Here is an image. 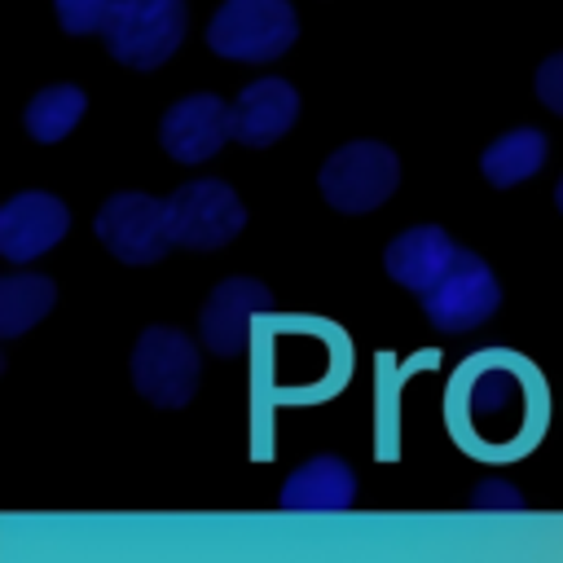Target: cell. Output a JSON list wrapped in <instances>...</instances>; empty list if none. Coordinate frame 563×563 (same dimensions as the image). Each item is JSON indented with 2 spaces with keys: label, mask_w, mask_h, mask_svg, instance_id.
Wrapping results in <instances>:
<instances>
[{
  "label": "cell",
  "mask_w": 563,
  "mask_h": 563,
  "mask_svg": "<svg viewBox=\"0 0 563 563\" xmlns=\"http://www.w3.org/2000/svg\"><path fill=\"white\" fill-rule=\"evenodd\" d=\"M66 229H70V211L62 198H53L44 189L13 194L0 207V255L13 264H26V260L53 251Z\"/></svg>",
  "instance_id": "obj_10"
},
{
  "label": "cell",
  "mask_w": 563,
  "mask_h": 563,
  "mask_svg": "<svg viewBox=\"0 0 563 563\" xmlns=\"http://www.w3.org/2000/svg\"><path fill=\"white\" fill-rule=\"evenodd\" d=\"M84 110H88L84 88H75V84H48V88H40V92L26 101L22 123H26V132H31L40 145H57V141L84 119Z\"/></svg>",
  "instance_id": "obj_16"
},
{
  "label": "cell",
  "mask_w": 563,
  "mask_h": 563,
  "mask_svg": "<svg viewBox=\"0 0 563 563\" xmlns=\"http://www.w3.org/2000/svg\"><path fill=\"white\" fill-rule=\"evenodd\" d=\"M299 35L290 0H224L207 22V48L229 62H273Z\"/></svg>",
  "instance_id": "obj_1"
},
{
  "label": "cell",
  "mask_w": 563,
  "mask_h": 563,
  "mask_svg": "<svg viewBox=\"0 0 563 563\" xmlns=\"http://www.w3.org/2000/svg\"><path fill=\"white\" fill-rule=\"evenodd\" d=\"M92 229L119 264H158L176 246L172 224H167V198L136 194V189L110 194L101 202Z\"/></svg>",
  "instance_id": "obj_6"
},
{
  "label": "cell",
  "mask_w": 563,
  "mask_h": 563,
  "mask_svg": "<svg viewBox=\"0 0 563 563\" xmlns=\"http://www.w3.org/2000/svg\"><path fill=\"white\" fill-rule=\"evenodd\" d=\"M198 374H202V356L185 330H176V325L141 330V339L132 347V387L150 405H158V409L189 405L198 391Z\"/></svg>",
  "instance_id": "obj_3"
},
{
  "label": "cell",
  "mask_w": 563,
  "mask_h": 563,
  "mask_svg": "<svg viewBox=\"0 0 563 563\" xmlns=\"http://www.w3.org/2000/svg\"><path fill=\"white\" fill-rule=\"evenodd\" d=\"M541 163H545V132H537V128H515V132L497 136V141L484 150L479 172H484V180H488L493 189H510V185L537 176Z\"/></svg>",
  "instance_id": "obj_14"
},
{
  "label": "cell",
  "mask_w": 563,
  "mask_h": 563,
  "mask_svg": "<svg viewBox=\"0 0 563 563\" xmlns=\"http://www.w3.org/2000/svg\"><path fill=\"white\" fill-rule=\"evenodd\" d=\"M299 119V92L286 79H255L238 92V101L229 106V123H233V141L264 150L273 141H282Z\"/></svg>",
  "instance_id": "obj_11"
},
{
  "label": "cell",
  "mask_w": 563,
  "mask_h": 563,
  "mask_svg": "<svg viewBox=\"0 0 563 563\" xmlns=\"http://www.w3.org/2000/svg\"><path fill=\"white\" fill-rule=\"evenodd\" d=\"M167 224L185 251H220L246 229V207L224 180H189L167 198Z\"/></svg>",
  "instance_id": "obj_7"
},
{
  "label": "cell",
  "mask_w": 563,
  "mask_h": 563,
  "mask_svg": "<svg viewBox=\"0 0 563 563\" xmlns=\"http://www.w3.org/2000/svg\"><path fill=\"white\" fill-rule=\"evenodd\" d=\"M57 299L53 277L44 273H13L0 282V339H18L31 325H40L48 317Z\"/></svg>",
  "instance_id": "obj_15"
},
{
  "label": "cell",
  "mask_w": 563,
  "mask_h": 563,
  "mask_svg": "<svg viewBox=\"0 0 563 563\" xmlns=\"http://www.w3.org/2000/svg\"><path fill=\"white\" fill-rule=\"evenodd\" d=\"M475 506H519V497H515L510 484H484L479 497H475Z\"/></svg>",
  "instance_id": "obj_19"
},
{
  "label": "cell",
  "mask_w": 563,
  "mask_h": 563,
  "mask_svg": "<svg viewBox=\"0 0 563 563\" xmlns=\"http://www.w3.org/2000/svg\"><path fill=\"white\" fill-rule=\"evenodd\" d=\"M282 506L286 510H347L356 506V475L343 457L317 453L286 475Z\"/></svg>",
  "instance_id": "obj_13"
},
{
  "label": "cell",
  "mask_w": 563,
  "mask_h": 563,
  "mask_svg": "<svg viewBox=\"0 0 563 563\" xmlns=\"http://www.w3.org/2000/svg\"><path fill=\"white\" fill-rule=\"evenodd\" d=\"M273 308V290L255 277H224L198 312V334L216 356H242L255 330V317Z\"/></svg>",
  "instance_id": "obj_8"
},
{
  "label": "cell",
  "mask_w": 563,
  "mask_h": 563,
  "mask_svg": "<svg viewBox=\"0 0 563 563\" xmlns=\"http://www.w3.org/2000/svg\"><path fill=\"white\" fill-rule=\"evenodd\" d=\"M554 202H559V211H563V176H559V185H554Z\"/></svg>",
  "instance_id": "obj_20"
},
{
  "label": "cell",
  "mask_w": 563,
  "mask_h": 563,
  "mask_svg": "<svg viewBox=\"0 0 563 563\" xmlns=\"http://www.w3.org/2000/svg\"><path fill=\"white\" fill-rule=\"evenodd\" d=\"M453 251H457V242L440 224H413L387 242L383 264H387L391 282H400L409 295H422L440 277V268L453 260Z\"/></svg>",
  "instance_id": "obj_12"
},
{
  "label": "cell",
  "mask_w": 563,
  "mask_h": 563,
  "mask_svg": "<svg viewBox=\"0 0 563 563\" xmlns=\"http://www.w3.org/2000/svg\"><path fill=\"white\" fill-rule=\"evenodd\" d=\"M101 35L114 62L132 70H154L185 40V0H110Z\"/></svg>",
  "instance_id": "obj_2"
},
{
  "label": "cell",
  "mask_w": 563,
  "mask_h": 563,
  "mask_svg": "<svg viewBox=\"0 0 563 563\" xmlns=\"http://www.w3.org/2000/svg\"><path fill=\"white\" fill-rule=\"evenodd\" d=\"M537 97H541L545 110L563 114V53H554V57L541 62V70H537Z\"/></svg>",
  "instance_id": "obj_18"
},
{
  "label": "cell",
  "mask_w": 563,
  "mask_h": 563,
  "mask_svg": "<svg viewBox=\"0 0 563 563\" xmlns=\"http://www.w3.org/2000/svg\"><path fill=\"white\" fill-rule=\"evenodd\" d=\"M418 299H422V312L431 317L435 330H444V334H462V330L484 325V321L497 312V303H501V286H497L493 268H488L475 251L457 246L453 260L440 268V277H435Z\"/></svg>",
  "instance_id": "obj_4"
},
{
  "label": "cell",
  "mask_w": 563,
  "mask_h": 563,
  "mask_svg": "<svg viewBox=\"0 0 563 563\" xmlns=\"http://www.w3.org/2000/svg\"><path fill=\"white\" fill-rule=\"evenodd\" d=\"M158 141L176 163H207L224 141H233L229 101H220L216 92H189L172 101L158 123Z\"/></svg>",
  "instance_id": "obj_9"
},
{
  "label": "cell",
  "mask_w": 563,
  "mask_h": 563,
  "mask_svg": "<svg viewBox=\"0 0 563 563\" xmlns=\"http://www.w3.org/2000/svg\"><path fill=\"white\" fill-rule=\"evenodd\" d=\"M53 9L66 35H92L110 18V0H53Z\"/></svg>",
  "instance_id": "obj_17"
},
{
  "label": "cell",
  "mask_w": 563,
  "mask_h": 563,
  "mask_svg": "<svg viewBox=\"0 0 563 563\" xmlns=\"http://www.w3.org/2000/svg\"><path fill=\"white\" fill-rule=\"evenodd\" d=\"M400 185V158L383 141H352L321 163V198L343 216H365Z\"/></svg>",
  "instance_id": "obj_5"
}]
</instances>
